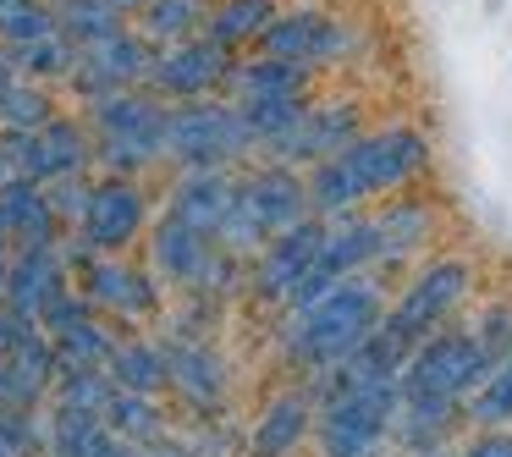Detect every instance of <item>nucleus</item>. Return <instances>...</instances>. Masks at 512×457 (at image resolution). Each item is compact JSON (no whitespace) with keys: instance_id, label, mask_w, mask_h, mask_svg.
<instances>
[{"instance_id":"nucleus-1","label":"nucleus","mask_w":512,"mask_h":457,"mask_svg":"<svg viewBox=\"0 0 512 457\" xmlns=\"http://www.w3.org/2000/svg\"><path fill=\"white\" fill-rule=\"evenodd\" d=\"M424 171H430V138L408 122H391V127L353 138L342 155L309 166L303 182H309V210L320 221H336V215H358L369 199L402 193Z\"/></svg>"},{"instance_id":"nucleus-2","label":"nucleus","mask_w":512,"mask_h":457,"mask_svg":"<svg viewBox=\"0 0 512 457\" xmlns=\"http://www.w3.org/2000/svg\"><path fill=\"white\" fill-rule=\"evenodd\" d=\"M386 303H391L386 281H380L375 270L336 281V287L325 292V298H314L309 309L281 314V358H287L303 380L325 375V369H336L347 353H358V347L380 331Z\"/></svg>"},{"instance_id":"nucleus-3","label":"nucleus","mask_w":512,"mask_h":457,"mask_svg":"<svg viewBox=\"0 0 512 457\" xmlns=\"http://www.w3.org/2000/svg\"><path fill=\"white\" fill-rule=\"evenodd\" d=\"M83 122L94 133V171L100 177H138L166 166V116L171 105L149 89H122L111 100L83 105Z\"/></svg>"},{"instance_id":"nucleus-4","label":"nucleus","mask_w":512,"mask_h":457,"mask_svg":"<svg viewBox=\"0 0 512 457\" xmlns=\"http://www.w3.org/2000/svg\"><path fill=\"white\" fill-rule=\"evenodd\" d=\"M309 182L303 171L276 166V160H248L237 171V204H232V221L221 226L215 243L232 248V254L254 259L270 237L292 232L298 221H309Z\"/></svg>"},{"instance_id":"nucleus-5","label":"nucleus","mask_w":512,"mask_h":457,"mask_svg":"<svg viewBox=\"0 0 512 457\" xmlns=\"http://www.w3.org/2000/svg\"><path fill=\"white\" fill-rule=\"evenodd\" d=\"M468 298H474V265H468L463 254H435V259H424V265H413V276L397 287V298L386 303L380 331H386L402 353H413L424 336L457 325V309H463Z\"/></svg>"},{"instance_id":"nucleus-6","label":"nucleus","mask_w":512,"mask_h":457,"mask_svg":"<svg viewBox=\"0 0 512 457\" xmlns=\"http://www.w3.org/2000/svg\"><path fill=\"white\" fill-rule=\"evenodd\" d=\"M254 155L259 149H254V138H248V127H243V111H237L226 94L171 105V116H166V166H177V171H243Z\"/></svg>"},{"instance_id":"nucleus-7","label":"nucleus","mask_w":512,"mask_h":457,"mask_svg":"<svg viewBox=\"0 0 512 457\" xmlns=\"http://www.w3.org/2000/svg\"><path fill=\"white\" fill-rule=\"evenodd\" d=\"M314 452L320 457H397L391 424H397V386H358L314 402Z\"/></svg>"},{"instance_id":"nucleus-8","label":"nucleus","mask_w":512,"mask_h":457,"mask_svg":"<svg viewBox=\"0 0 512 457\" xmlns=\"http://www.w3.org/2000/svg\"><path fill=\"white\" fill-rule=\"evenodd\" d=\"M485 369H490V358L474 342V331L468 325H446V331L424 336L408 353L397 391H402V402H452V408H463L474 397V386L485 380Z\"/></svg>"},{"instance_id":"nucleus-9","label":"nucleus","mask_w":512,"mask_h":457,"mask_svg":"<svg viewBox=\"0 0 512 457\" xmlns=\"http://www.w3.org/2000/svg\"><path fill=\"white\" fill-rule=\"evenodd\" d=\"M72 287L122 331H138V325L166 314V281L127 254H89L72 270Z\"/></svg>"},{"instance_id":"nucleus-10","label":"nucleus","mask_w":512,"mask_h":457,"mask_svg":"<svg viewBox=\"0 0 512 457\" xmlns=\"http://www.w3.org/2000/svg\"><path fill=\"white\" fill-rule=\"evenodd\" d=\"M155 56H160V50L149 45V39L138 34L133 23H127L122 34L100 39V45L78 50V72L67 78L72 105L83 111V105L111 100V94H122V89H144L149 72H155Z\"/></svg>"},{"instance_id":"nucleus-11","label":"nucleus","mask_w":512,"mask_h":457,"mask_svg":"<svg viewBox=\"0 0 512 457\" xmlns=\"http://www.w3.org/2000/svg\"><path fill=\"white\" fill-rule=\"evenodd\" d=\"M78 237L94 254H133L149 237V188L138 177H100V171H94Z\"/></svg>"},{"instance_id":"nucleus-12","label":"nucleus","mask_w":512,"mask_h":457,"mask_svg":"<svg viewBox=\"0 0 512 457\" xmlns=\"http://www.w3.org/2000/svg\"><path fill=\"white\" fill-rule=\"evenodd\" d=\"M166 375L177 391V402L193 413V419H221L226 402H232V364L226 353L210 342V336H182V331H166Z\"/></svg>"},{"instance_id":"nucleus-13","label":"nucleus","mask_w":512,"mask_h":457,"mask_svg":"<svg viewBox=\"0 0 512 457\" xmlns=\"http://www.w3.org/2000/svg\"><path fill=\"white\" fill-rule=\"evenodd\" d=\"M364 105L358 100H309V111L298 116V127H292L281 144H270L259 160H276V166H292V171H309L320 166V160L342 155L353 138H364Z\"/></svg>"},{"instance_id":"nucleus-14","label":"nucleus","mask_w":512,"mask_h":457,"mask_svg":"<svg viewBox=\"0 0 512 457\" xmlns=\"http://www.w3.org/2000/svg\"><path fill=\"white\" fill-rule=\"evenodd\" d=\"M232 67L237 56L232 50H221L215 39H188V45H171L155 56V72H149L144 89L160 94L166 105H188V100H215V94H226V83H232Z\"/></svg>"},{"instance_id":"nucleus-15","label":"nucleus","mask_w":512,"mask_h":457,"mask_svg":"<svg viewBox=\"0 0 512 457\" xmlns=\"http://www.w3.org/2000/svg\"><path fill=\"white\" fill-rule=\"evenodd\" d=\"M320 243H325V221H320V215H309V221H298L292 232L270 237V243L248 259V298L281 314V309H287V298H292V287L309 276Z\"/></svg>"},{"instance_id":"nucleus-16","label":"nucleus","mask_w":512,"mask_h":457,"mask_svg":"<svg viewBox=\"0 0 512 457\" xmlns=\"http://www.w3.org/2000/svg\"><path fill=\"white\" fill-rule=\"evenodd\" d=\"M353 50V28L342 17L320 12V6H298V12H276V23L265 28L259 39V56H276V61H298V67L320 72L331 61H342Z\"/></svg>"},{"instance_id":"nucleus-17","label":"nucleus","mask_w":512,"mask_h":457,"mask_svg":"<svg viewBox=\"0 0 512 457\" xmlns=\"http://www.w3.org/2000/svg\"><path fill=\"white\" fill-rule=\"evenodd\" d=\"M144 248H149V270H155L166 287H177V292H199L204 276H210V265H215V254H221L215 237L182 226L177 215H166V210L149 221Z\"/></svg>"},{"instance_id":"nucleus-18","label":"nucleus","mask_w":512,"mask_h":457,"mask_svg":"<svg viewBox=\"0 0 512 457\" xmlns=\"http://www.w3.org/2000/svg\"><path fill=\"white\" fill-rule=\"evenodd\" d=\"M314 391L303 386H281L265 397V408L254 413V424H248V457H298L303 446L314 441Z\"/></svg>"},{"instance_id":"nucleus-19","label":"nucleus","mask_w":512,"mask_h":457,"mask_svg":"<svg viewBox=\"0 0 512 457\" xmlns=\"http://www.w3.org/2000/svg\"><path fill=\"white\" fill-rule=\"evenodd\" d=\"M375 215V237H380V270H402V265H419V254L441 237V210H435L430 199H413V193H402V199H386Z\"/></svg>"},{"instance_id":"nucleus-20","label":"nucleus","mask_w":512,"mask_h":457,"mask_svg":"<svg viewBox=\"0 0 512 457\" xmlns=\"http://www.w3.org/2000/svg\"><path fill=\"white\" fill-rule=\"evenodd\" d=\"M237 204V171H177V182L166 188V215H177L182 226L204 237H221V226L232 221Z\"/></svg>"},{"instance_id":"nucleus-21","label":"nucleus","mask_w":512,"mask_h":457,"mask_svg":"<svg viewBox=\"0 0 512 457\" xmlns=\"http://www.w3.org/2000/svg\"><path fill=\"white\" fill-rule=\"evenodd\" d=\"M61 287H72V270L56 248H12V265H6V303L28 320L45 314V303L56 298Z\"/></svg>"},{"instance_id":"nucleus-22","label":"nucleus","mask_w":512,"mask_h":457,"mask_svg":"<svg viewBox=\"0 0 512 457\" xmlns=\"http://www.w3.org/2000/svg\"><path fill=\"white\" fill-rule=\"evenodd\" d=\"M463 430L468 419L452 402H402L391 441H397V457H424V452H452L463 441Z\"/></svg>"},{"instance_id":"nucleus-23","label":"nucleus","mask_w":512,"mask_h":457,"mask_svg":"<svg viewBox=\"0 0 512 457\" xmlns=\"http://www.w3.org/2000/svg\"><path fill=\"white\" fill-rule=\"evenodd\" d=\"M314 94V72L298 61H276V56H237L232 83H226V100L248 105V100H309Z\"/></svg>"},{"instance_id":"nucleus-24","label":"nucleus","mask_w":512,"mask_h":457,"mask_svg":"<svg viewBox=\"0 0 512 457\" xmlns=\"http://www.w3.org/2000/svg\"><path fill=\"white\" fill-rule=\"evenodd\" d=\"M0 221L12 232V248H56L67 237V226L56 221L39 182H17V177L0 182Z\"/></svg>"},{"instance_id":"nucleus-25","label":"nucleus","mask_w":512,"mask_h":457,"mask_svg":"<svg viewBox=\"0 0 512 457\" xmlns=\"http://www.w3.org/2000/svg\"><path fill=\"white\" fill-rule=\"evenodd\" d=\"M116 391H138V397H166L171 375H166V342L144 331H122L116 336V353L105 364Z\"/></svg>"},{"instance_id":"nucleus-26","label":"nucleus","mask_w":512,"mask_h":457,"mask_svg":"<svg viewBox=\"0 0 512 457\" xmlns=\"http://www.w3.org/2000/svg\"><path fill=\"white\" fill-rule=\"evenodd\" d=\"M127 446L111 435V424L94 413L45 408V457H122Z\"/></svg>"},{"instance_id":"nucleus-27","label":"nucleus","mask_w":512,"mask_h":457,"mask_svg":"<svg viewBox=\"0 0 512 457\" xmlns=\"http://www.w3.org/2000/svg\"><path fill=\"white\" fill-rule=\"evenodd\" d=\"M210 6L215 0H144V6L133 12V28L155 50H171V45H188V39L204 34Z\"/></svg>"},{"instance_id":"nucleus-28","label":"nucleus","mask_w":512,"mask_h":457,"mask_svg":"<svg viewBox=\"0 0 512 457\" xmlns=\"http://www.w3.org/2000/svg\"><path fill=\"white\" fill-rule=\"evenodd\" d=\"M276 0H215L210 6V23H204V39H215L221 50L243 56V50H259L265 28L276 23Z\"/></svg>"},{"instance_id":"nucleus-29","label":"nucleus","mask_w":512,"mask_h":457,"mask_svg":"<svg viewBox=\"0 0 512 457\" xmlns=\"http://www.w3.org/2000/svg\"><path fill=\"white\" fill-rule=\"evenodd\" d=\"M105 424L122 446H149V441H166L177 424L171 413L160 408V397H138V391H116L111 408H105Z\"/></svg>"},{"instance_id":"nucleus-30","label":"nucleus","mask_w":512,"mask_h":457,"mask_svg":"<svg viewBox=\"0 0 512 457\" xmlns=\"http://www.w3.org/2000/svg\"><path fill=\"white\" fill-rule=\"evenodd\" d=\"M116 336H122V325H111L105 314H89V320L56 331L50 342H56L61 369H105V364H111V353H116Z\"/></svg>"},{"instance_id":"nucleus-31","label":"nucleus","mask_w":512,"mask_h":457,"mask_svg":"<svg viewBox=\"0 0 512 457\" xmlns=\"http://www.w3.org/2000/svg\"><path fill=\"white\" fill-rule=\"evenodd\" d=\"M463 419L468 430H512V347L485 369L474 397L463 402Z\"/></svg>"},{"instance_id":"nucleus-32","label":"nucleus","mask_w":512,"mask_h":457,"mask_svg":"<svg viewBox=\"0 0 512 457\" xmlns=\"http://www.w3.org/2000/svg\"><path fill=\"white\" fill-rule=\"evenodd\" d=\"M56 116H61V100L45 83L17 78L12 89L0 94V133H39V127H50Z\"/></svg>"},{"instance_id":"nucleus-33","label":"nucleus","mask_w":512,"mask_h":457,"mask_svg":"<svg viewBox=\"0 0 512 457\" xmlns=\"http://www.w3.org/2000/svg\"><path fill=\"white\" fill-rule=\"evenodd\" d=\"M50 34H61L56 0H6V6H0V50H6V56L39 45V39H50Z\"/></svg>"},{"instance_id":"nucleus-34","label":"nucleus","mask_w":512,"mask_h":457,"mask_svg":"<svg viewBox=\"0 0 512 457\" xmlns=\"http://www.w3.org/2000/svg\"><path fill=\"white\" fill-rule=\"evenodd\" d=\"M12 67H17V78H28V83H45V89H67V78L78 72V45H72L67 34H50V39H39V45L17 50Z\"/></svg>"},{"instance_id":"nucleus-35","label":"nucleus","mask_w":512,"mask_h":457,"mask_svg":"<svg viewBox=\"0 0 512 457\" xmlns=\"http://www.w3.org/2000/svg\"><path fill=\"white\" fill-rule=\"evenodd\" d=\"M56 23L78 50H89V45H100V39L122 34L127 17L116 12L111 0H56Z\"/></svg>"},{"instance_id":"nucleus-36","label":"nucleus","mask_w":512,"mask_h":457,"mask_svg":"<svg viewBox=\"0 0 512 457\" xmlns=\"http://www.w3.org/2000/svg\"><path fill=\"white\" fill-rule=\"evenodd\" d=\"M116 386L105 369H61L56 386H50V408H72V413H94V419H105V408H111Z\"/></svg>"},{"instance_id":"nucleus-37","label":"nucleus","mask_w":512,"mask_h":457,"mask_svg":"<svg viewBox=\"0 0 512 457\" xmlns=\"http://www.w3.org/2000/svg\"><path fill=\"white\" fill-rule=\"evenodd\" d=\"M0 457H45V413L0 408Z\"/></svg>"},{"instance_id":"nucleus-38","label":"nucleus","mask_w":512,"mask_h":457,"mask_svg":"<svg viewBox=\"0 0 512 457\" xmlns=\"http://www.w3.org/2000/svg\"><path fill=\"white\" fill-rule=\"evenodd\" d=\"M468 331H474V342L485 347V358L496 364V358L512 347V303H507V298L485 303V309H479V320L468 325Z\"/></svg>"},{"instance_id":"nucleus-39","label":"nucleus","mask_w":512,"mask_h":457,"mask_svg":"<svg viewBox=\"0 0 512 457\" xmlns=\"http://www.w3.org/2000/svg\"><path fill=\"white\" fill-rule=\"evenodd\" d=\"M89 188H94V177H61V182H45V199H50V210H56V221L67 226V232H78L83 204H89Z\"/></svg>"},{"instance_id":"nucleus-40","label":"nucleus","mask_w":512,"mask_h":457,"mask_svg":"<svg viewBox=\"0 0 512 457\" xmlns=\"http://www.w3.org/2000/svg\"><path fill=\"white\" fill-rule=\"evenodd\" d=\"M39 336V320H28V314H17L12 303H0V358H17L28 342Z\"/></svg>"},{"instance_id":"nucleus-41","label":"nucleus","mask_w":512,"mask_h":457,"mask_svg":"<svg viewBox=\"0 0 512 457\" xmlns=\"http://www.w3.org/2000/svg\"><path fill=\"white\" fill-rule=\"evenodd\" d=\"M452 457H512V430H468V441H457Z\"/></svg>"},{"instance_id":"nucleus-42","label":"nucleus","mask_w":512,"mask_h":457,"mask_svg":"<svg viewBox=\"0 0 512 457\" xmlns=\"http://www.w3.org/2000/svg\"><path fill=\"white\" fill-rule=\"evenodd\" d=\"M122 457H193V452H188V441H182V435L171 430L166 441H149V446H127Z\"/></svg>"},{"instance_id":"nucleus-43","label":"nucleus","mask_w":512,"mask_h":457,"mask_svg":"<svg viewBox=\"0 0 512 457\" xmlns=\"http://www.w3.org/2000/svg\"><path fill=\"white\" fill-rule=\"evenodd\" d=\"M12 83H17V67H12V56H6V50H0V94L12 89Z\"/></svg>"},{"instance_id":"nucleus-44","label":"nucleus","mask_w":512,"mask_h":457,"mask_svg":"<svg viewBox=\"0 0 512 457\" xmlns=\"http://www.w3.org/2000/svg\"><path fill=\"white\" fill-rule=\"evenodd\" d=\"M6 265H12V248H0V303H6Z\"/></svg>"},{"instance_id":"nucleus-45","label":"nucleus","mask_w":512,"mask_h":457,"mask_svg":"<svg viewBox=\"0 0 512 457\" xmlns=\"http://www.w3.org/2000/svg\"><path fill=\"white\" fill-rule=\"evenodd\" d=\"M0 182H6V166H0Z\"/></svg>"},{"instance_id":"nucleus-46","label":"nucleus","mask_w":512,"mask_h":457,"mask_svg":"<svg viewBox=\"0 0 512 457\" xmlns=\"http://www.w3.org/2000/svg\"><path fill=\"white\" fill-rule=\"evenodd\" d=\"M0 6H6V0H0Z\"/></svg>"}]
</instances>
